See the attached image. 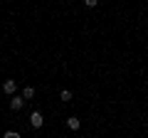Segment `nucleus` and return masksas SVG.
Returning a JSON list of instances; mask_svg holds the SVG:
<instances>
[{"label":"nucleus","mask_w":148,"mask_h":138,"mask_svg":"<svg viewBox=\"0 0 148 138\" xmlns=\"http://www.w3.org/2000/svg\"><path fill=\"white\" fill-rule=\"evenodd\" d=\"M25 96H22V94H12L10 96V109H12V111H20V109L22 106H25Z\"/></svg>","instance_id":"obj_1"},{"label":"nucleus","mask_w":148,"mask_h":138,"mask_svg":"<svg viewBox=\"0 0 148 138\" xmlns=\"http://www.w3.org/2000/svg\"><path fill=\"white\" fill-rule=\"evenodd\" d=\"M30 126H32V128H42V126H45V116H42L40 111H32V113H30Z\"/></svg>","instance_id":"obj_2"},{"label":"nucleus","mask_w":148,"mask_h":138,"mask_svg":"<svg viewBox=\"0 0 148 138\" xmlns=\"http://www.w3.org/2000/svg\"><path fill=\"white\" fill-rule=\"evenodd\" d=\"M3 91H5L8 96H12V94H17V81H12V79H8L5 84H3Z\"/></svg>","instance_id":"obj_3"},{"label":"nucleus","mask_w":148,"mask_h":138,"mask_svg":"<svg viewBox=\"0 0 148 138\" xmlns=\"http://www.w3.org/2000/svg\"><path fill=\"white\" fill-rule=\"evenodd\" d=\"M67 126L72 128V131H79L82 123H79V118H77V116H69V118H67Z\"/></svg>","instance_id":"obj_4"},{"label":"nucleus","mask_w":148,"mask_h":138,"mask_svg":"<svg viewBox=\"0 0 148 138\" xmlns=\"http://www.w3.org/2000/svg\"><path fill=\"white\" fill-rule=\"evenodd\" d=\"M22 96H25L27 101H30V99H35V86H25V89H22Z\"/></svg>","instance_id":"obj_5"},{"label":"nucleus","mask_w":148,"mask_h":138,"mask_svg":"<svg viewBox=\"0 0 148 138\" xmlns=\"http://www.w3.org/2000/svg\"><path fill=\"white\" fill-rule=\"evenodd\" d=\"M59 99H62V101H72V91H69V89H62Z\"/></svg>","instance_id":"obj_6"},{"label":"nucleus","mask_w":148,"mask_h":138,"mask_svg":"<svg viewBox=\"0 0 148 138\" xmlns=\"http://www.w3.org/2000/svg\"><path fill=\"white\" fill-rule=\"evenodd\" d=\"M99 3H101V0H84V5H86V8H96Z\"/></svg>","instance_id":"obj_7"},{"label":"nucleus","mask_w":148,"mask_h":138,"mask_svg":"<svg viewBox=\"0 0 148 138\" xmlns=\"http://www.w3.org/2000/svg\"><path fill=\"white\" fill-rule=\"evenodd\" d=\"M5 138H20V133L17 131H5Z\"/></svg>","instance_id":"obj_8"},{"label":"nucleus","mask_w":148,"mask_h":138,"mask_svg":"<svg viewBox=\"0 0 148 138\" xmlns=\"http://www.w3.org/2000/svg\"><path fill=\"white\" fill-rule=\"evenodd\" d=\"M101 3H109V0H101Z\"/></svg>","instance_id":"obj_9"}]
</instances>
